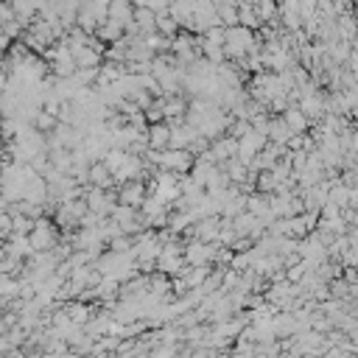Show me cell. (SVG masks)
Listing matches in <instances>:
<instances>
[{
	"label": "cell",
	"mask_w": 358,
	"mask_h": 358,
	"mask_svg": "<svg viewBox=\"0 0 358 358\" xmlns=\"http://www.w3.org/2000/svg\"><path fill=\"white\" fill-rule=\"evenodd\" d=\"M87 185H90V188H101V190H109V188L115 185L112 174L104 168L101 160H93V163H90V168H87Z\"/></svg>",
	"instance_id": "277c9868"
},
{
	"label": "cell",
	"mask_w": 358,
	"mask_h": 358,
	"mask_svg": "<svg viewBox=\"0 0 358 358\" xmlns=\"http://www.w3.org/2000/svg\"><path fill=\"white\" fill-rule=\"evenodd\" d=\"M235 9H238V26H241V28H249V31H258V28H260V20H258L252 3H247V0H238Z\"/></svg>",
	"instance_id": "8992f818"
},
{
	"label": "cell",
	"mask_w": 358,
	"mask_h": 358,
	"mask_svg": "<svg viewBox=\"0 0 358 358\" xmlns=\"http://www.w3.org/2000/svg\"><path fill=\"white\" fill-rule=\"evenodd\" d=\"M26 238H28L31 252H53V247L59 244V227L42 216L31 224V233Z\"/></svg>",
	"instance_id": "6da1fadb"
},
{
	"label": "cell",
	"mask_w": 358,
	"mask_h": 358,
	"mask_svg": "<svg viewBox=\"0 0 358 358\" xmlns=\"http://www.w3.org/2000/svg\"><path fill=\"white\" fill-rule=\"evenodd\" d=\"M9 45H12V39L6 37V31H3V23H0V53H6V51H9Z\"/></svg>",
	"instance_id": "9c48e42d"
},
{
	"label": "cell",
	"mask_w": 358,
	"mask_h": 358,
	"mask_svg": "<svg viewBox=\"0 0 358 358\" xmlns=\"http://www.w3.org/2000/svg\"><path fill=\"white\" fill-rule=\"evenodd\" d=\"M280 118H283V123H285V126H289V132H292V134H305V132L311 129V120H308L297 107H289Z\"/></svg>",
	"instance_id": "5b68a950"
},
{
	"label": "cell",
	"mask_w": 358,
	"mask_h": 358,
	"mask_svg": "<svg viewBox=\"0 0 358 358\" xmlns=\"http://www.w3.org/2000/svg\"><path fill=\"white\" fill-rule=\"evenodd\" d=\"M154 31H157L160 37H165V39H174L182 28L168 17V12H160V15H157V20H154Z\"/></svg>",
	"instance_id": "ba28073f"
},
{
	"label": "cell",
	"mask_w": 358,
	"mask_h": 358,
	"mask_svg": "<svg viewBox=\"0 0 358 358\" xmlns=\"http://www.w3.org/2000/svg\"><path fill=\"white\" fill-rule=\"evenodd\" d=\"M149 196V185L146 179H129V182H120V188L115 190V204H123V207H140Z\"/></svg>",
	"instance_id": "7a4b0ae2"
},
{
	"label": "cell",
	"mask_w": 358,
	"mask_h": 358,
	"mask_svg": "<svg viewBox=\"0 0 358 358\" xmlns=\"http://www.w3.org/2000/svg\"><path fill=\"white\" fill-rule=\"evenodd\" d=\"M56 126H59V120H56L53 115L42 112V109H37V112H34V118H31V129H34L37 134H45V137H48Z\"/></svg>",
	"instance_id": "52a82bcc"
},
{
	"label": "cell",
	"mask_w": 358,
	"mask_h": 358,
	"mask_svg": "<svg viewBox=\"0 0 358 358\" xmlns=\"http://www.w3.org/2000/svg\"><path fill=\"white\" fill-rule=\"evenodd\" d=\"M168 134H171V126L163 120V123H152L146 129V143H149V152H165L168 149Z\"/></svg>",
	"instance_id": "3957f363"
}]
</instances>
